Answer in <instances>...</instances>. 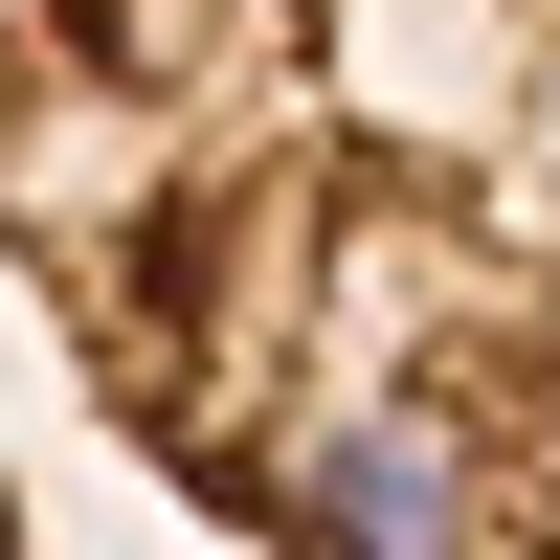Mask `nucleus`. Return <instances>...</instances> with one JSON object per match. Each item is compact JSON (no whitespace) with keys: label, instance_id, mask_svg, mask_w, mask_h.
<instances>
[{"label":"nucleus","instance_id":"nucleus-1","mask_svg":"<svg viewBox=\"0 0 560 560\" xmlns=\"http://www.w3.org/2000/svg\"><path fill=\"white\" fill-rule=\"evenodd\" d=\"M0 292L202 538H560V0H0Z\"/></svg>","mask_w":560,"mask_h":560},{"label":"nucleus","instance_id":"nucleus-2","mask_svg":"<svg viewBox=\"0 0 560 560\" xmlns=\"http://www.w3.org/2000/svg\"><path fill=\"white\" fill-rule=\"evenodd\" d=\"M0 538H23V471H0Z\"/></svg>","mask_w":560,"mask_h":560}]
</instances>
